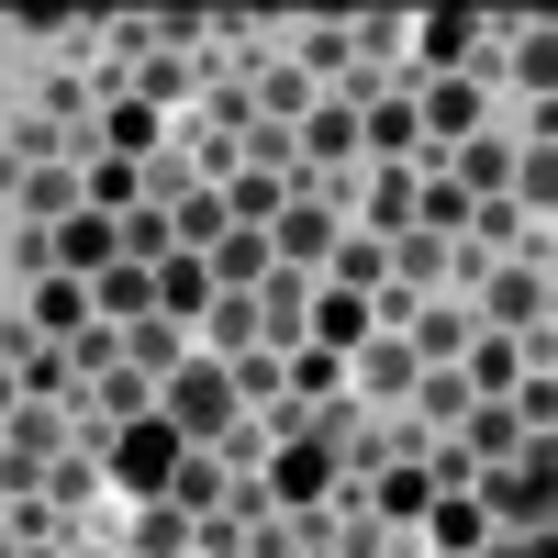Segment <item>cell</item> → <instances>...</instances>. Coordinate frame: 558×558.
<instances>
[{"mask_svg":"<svg viewBox=\"0 0 558 558\" xmlns=\"http://www.w3.org/2000/svg\"><path fill=\"white\" fill-rule=\"evenodd\" d=\"M45 268H57V279H101V268H112V213H68V223H45Z\"/></svg>","mask_w":558,"mask_h":558,"instance_id":"cell-4","label":"cell"},{"mask_svg":"<svg viewBox=\"0 0 558 558\" xmlns=\"http://www.w3.org/2000/svg\"><path fill=\"white\" fill-rule=\"evenodd\" d=\"M470 502H481V525H502V536H547V436L525 458H502V470H481Z\"/></svg>","mask_w":558,"mask_h":558,"instance_id":"cell-2","label":"cell"},{"mask_svg":"<svg viewBox=\"0 0 558 558\" xmlns=\"http://www.w3.org/2000/svg\"><path fill=\"white\" fill-rule=\"evenodd\" d=\"M157 134H168V123H157L146 101H112V112H101V157H123V168H146V157H157Z\"/></svg>","mask_w":558,"mask_h":558,"instance_id":"cell-13","label":"cell"},{"mask_svg":"<svg viewBox=\"0 0 558 558\" xmlns=\"http://www.w3.org/2000/svg\"><path fill=\"white\" fill-rule=\"evenodd\" d=\"M413 134H425V123H413V101H368V112H357V146H368V157H402Z\"/></svg>","mask_w":558,"mask_h":558,"instance_id":"cell-16","label":"cell"},{"mask_svg":"<svg viewBox=\"0 0 558 558\" xmlns=\"http://www.w3.org/2000/svg\"><path fill=\"white\" fill-rule=\"evenodd\" d=\"M514 78H525V101H547V78H558V45H547V23H525V45H514Z\"/></svg>","mask_w":558,"mask_h":558,"instance_id":"cell-19","label":"cell"},{"mask_svg":"<svg viewBox=\"0 0 558 558\" xmlns=\"http://www.w3.org/2000/svg\"><path fill=\"white\" fill-rule=\"evenodd\" d=\"M458 191H470V213L502 202L514 191V146H502V134H470V146H458Z\"/></svg>","mask_w":558,"mask_h":558,"instance_id":"cell-10","label":"cell"},{"mask_svg":"<svg viewBox=\"0 0 558 558\" xmlns=\"http://www.w3.org/2000/svg\"><path fill=\"white\" fill-rule=\"evenodd\" d=\"M101 458H112V481H123V492H146V502H157V492H168V470L191 458V436H179L168 413H134V425H112V447H101Z\"/></svg>","mask_w":558,"mask_h":558,"instance_id":"cell-3","label":"cell"},{"mask_svg":"<svg viewBox=\"0 0 558 558\" xmlns=\"http://www.w3.org/2000/svg\"><path fill=\"white\" fill-rule=\"evenodd\" d=\"M23 324H34V347H78V336H89V279H57V268H45Z\"/></svg>","mask_w":558,"mask_h":558,"instance_id":"cell-6","label":"cell"},{"mask_svg":"<svg viewBox=\"0 0 558 558\" xmlns=\"http://www.w3.org/2000/svg\"><path fill=\"white\" fill-rule=\"evenodd\" d=\"M470 402H481V391L458 380V368H413V413H425L436 436H447V425H470Z\"/></svg>","mask_w":558,"mask_h":558,"instance_id":"cell-15","label":"cell"},{"mask_svg":"<svg viewBox=\"0 0 558 558\" xmlns=\"http://www.w3.org/2000/svg\"><path fill=\"white\" fill-rule=\"evenodd\" d=\"M492 324H547V268H492Z\"/></svg>","mask_w":558,"mask_h":558,"instance_id":"cell-14","label":"cell"},{"mask_svg":"<svg viewBox=\"0 0 558 558\" xmlns=\"http://www.w3.org/2000/svg\"><path fill=\"white\" fill-rule=\"evenodd\" d=\"M146 302H157L168 324H202V313H213L223 291H213V268H202V257H179V246H168V257L146 268Z\"/></svg>","mask_w":558,"mask_h":558,"instance_id":"cell-5","label":"cell"},{"mask_svg":"<svg viewBox=\"0 0 558 558\" xmlns=\"http://www.w3.org/2000/svg\"><path fill=\"white\" fill-rule=\"evenodd\" d=\"M179 357H191V347H179V324H168V313H146V324H123V368H134V380H168Z\"/></svg>","mask_w":558,"mask_h":558,"instance_id":"cell-12","label":"cell"},{"mask_svg":"<svg viewBox=\"0 0 558 558\" xmlns=\"http://www.w3.org/2000/svg\"><path fill=\"white\" fill-rule=\"evenodd\" d=\"M134 547H146V558H179V547H191V514H179V502H146V525H134Z\"/></svg>","mask_w":558,"mask_h":558,"instance_id":"cell-18","label":"cell"},{"mask_svg":"<svg viewBox=\"0 0 558 558\" xmlns=\"http://www.w3.org/2000/svg\"><path fill=\"white\" fill-rule=\"evenodd\" d=\"M291 558H324V547H291Z\"/></svg>","mask_w":558,"mask_h":558,"instance_id":"cell-22","label":"cell"},{"mask_svg":"<svg viewBox=\"0 0 558 558\" xmlns=\"http://www.w3.org/2000/svg\"><path fill=\"white\" fill-rule=\"evenodd\" d=\"M413 123H436V146H470V134H481V89L470 78H425V112H413Z\"/></svg>","mask_w":558,"mask_h":558,"instance_id":"cell-8","label":"cell"},{"mask_svg":"<svg viewBox=\"0 0 558 558\" xmlns=\"http://www.w3.org/2000/svg\"><path fill=\"white\" fill-rule=\"evenodd\" d=\"M157 413H168V425L191 436V447H213V436L246 413V402H235V368H213V357H179L168 380H157Z\"/></svg>","mask_w":558,"mask_h":558,"instance_id":"cell-1","label":"cell"},{"mask_svg":"<svg viewBox=\"0 0 558 558\" xmlns=\"http://www.w3.org/2000/svg\"><path fill=\"white\" fill-rule=\"evenodd\" d=\"M23 202H34V223H68L78 213V168H23Z\"/></svg>","mask_w":558,"mask_h":558,"instance_id":"cell-17","label":"cell"},{"mask_svg":"<svg viewBox=\"0 0 558 558\" xmlns=\"http://www.w3.org/2000/svg\"><path fill=\"white\" fill-rule=\"evenodd\" d=\"M481 34H492L481 12H425V23H413V57H425V78H470V45Z\"/></svg>","mask_w":558,"mask_h":558,"instance_id":"cell-7","label":"cell"},{"mask_svg":"<svg viewBox=\"0 0 558 558\" xmlns=\"http://www.w3.org/2000/svg\"><path fill=\"white\" fill-rule=\"evenodd\" d=\"M470 558H547V536H481Z\"/></svg>","mask_w":558,"mask_h":558,"instance_id":"cell-20","label":"cell"},{"mask_svg":"<svg viewBox=\"0 0 558 558\" xmlns=\"http://www.w3.org/2000/svg\"><path fill=\"white\" fill-rule=\"evenodd\" d=\"M202 268H213V291H257L279 257H268V235H257V223H223V246H213Z\"/></svg>","mask_w":558,"mask_h":558,"instance_id":"cell-9","label":"cell"},{"mask_svg":"<svg viewBox=\"0 0 558 558\" xmlns=\"http://www.w3.org/2000/svg\"><path fill=\"white\" fill-rule=\"evenodd\" d=\"M12 402H23V380H12V368H0V413H12Z\"/></svg>","mask_w":558,"mask_h":558,"instance_id":"cell-21","label":"cell"},{"mask_svg":"<svg viewBox=\"0 0 558 558\" xmlns=\"http://www.w3.org/2000/svg\"><path fill=\"white\" fill-rule=\"evenodd\" d=\"M223 492H235V470H223L213 447H191V458H179V470H168V492H157V502H179V514H213Z\"/></svg>","mask_w":558,"mask_h":558,"instance_id":"cell-11","label":"cell"}]
</instances>
